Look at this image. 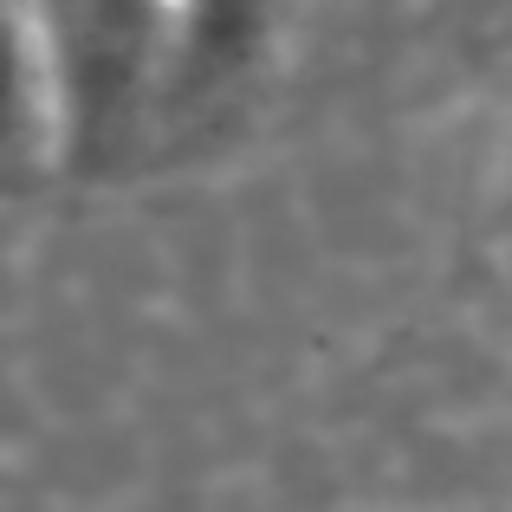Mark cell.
<instances>
[{
    "label": "cell",
    "mask_w": 512,
    "mask_h": 512,
    "mask_svg": "<svg viewBox=\"0 0 512 512\" xmlns=\"http://www.w3.org/2000/svg\"><path fill=\"white\" fill-rule=\"evenodd\" d=\"M46 39L52 169L124 163L169 98V0H33Z\"/></svg>",
    "instance_id": "6da1fadb"
},
{
    "label": "cell",
    "mask_w": 512,
    "mask_h": 512,
    "mask_svg": "<svg viewBox=\"0 0 512 512\" xmlns=\"http://www.w3.org/2000/svg\"><path fill=\"white\" fill-rule=\"evenodd\" d=\"M292 0H169V104H208L260 72Z\"/></svg>",
    "instance_id": "7a4b0ae2"
},
{
    "label": "cell",
    "mask_w": 512,
    "mask_h": 512,
    "mask_svg": "<svg viewBox=\"0 0 512 512\" xmlns=\"http://www.w3.org/2000/svg\"><path fill=\"white\" fill-rule=\"evenodd\" d=\"M0 163H52L46 39L33 0H0Z\"/></svg>",
    "instance_id": "3957f363"
},
{
    "label": "cell",
    "mask_w": 512,
    "mask_h": 512,
    "mask_svg": "<svg viewBox=\"0 0 512 512\" xmlns=\"http://www.w3.org/2000/svg\"><path fill=\"white\" fill-rule=\"evenodd\" d=\"M506 208H512V169H506Z\"/></svg>",
    "instance_id": "277c9868"
}]
</instances>
